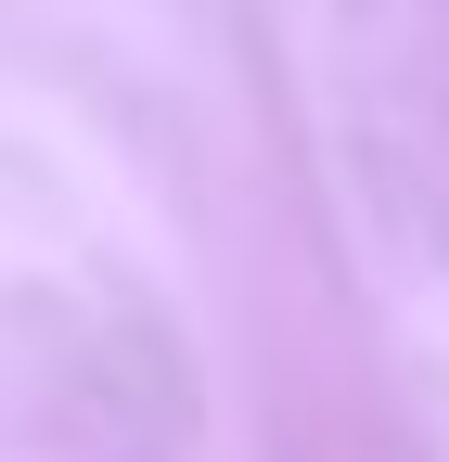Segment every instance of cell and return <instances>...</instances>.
I'll use <instances>...</instances> for the list:
<instances>
[]
</instances>
